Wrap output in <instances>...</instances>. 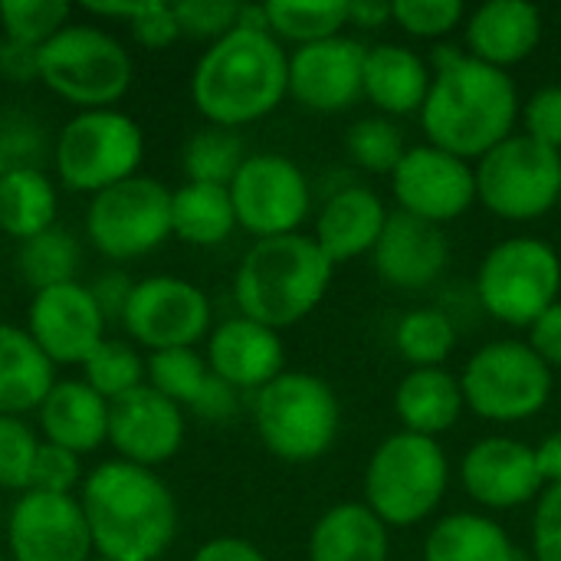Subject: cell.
I'll list each match as a JSON object with an SVG mask.
<instances>
[{
	"instance_id": "1",
	"label": "cell",
	"mask_w": 561,
	"mask_h": 561,
	"mask_svg": "<svg viewBox=\"0 0 561 561\" xmlns=\"http://www.w3.org/2000/svg\"><path fill=\"white\" fill-rule=\"evenodd\" d=\"M431 66L434 82L417 115L427 145L477 164L516 131L523 108L519 89L510 72L467 56L460 46H437Z\"/></svg>"
},
{
	"instance_id": "2",
	"label": "cell",
	"mask_w": 561,
	"mask_h": 561,
	"mask_svg": "<svg viewBox=\"0 0 561 561\" xmlns=\"http://www.w3.org/2000/svg\"><path fill=\"white\" fill-rule=\"evenodd\" d=\"M95 556L112 561H158L178 539L181 510L171 486L145 467L102 460L79 486Z\"/></svg>"
},
{
	"instance_id": "3",
	"label": "cell",
	"mask_w": 561,
	"mask_h": 561,
	"mask_svg": "<svg viewBox=\"0 0 561 561\" xmlns=\"http://www.w3.org/2000/svg\"><path fill=\"white\" fill-rule=\"evenodd\" d=\"M289 95V53L270 30L237 26L210 43L191 72V102L207 125L247 128Z\"/></svg>"
},
{
	"instance_id": "4",
	"label": "cell",
	"mask_w": 561,
	"mask_h": 561,
	"mask_svg": "<svg viewBox=\"0 0 561 561\" xmlns=\"http://www.w3.org/2000/svg\"><path fill=\"white\" fill-rule=\"evenodd\" d=\"M332 276L335 263L312 233L253 240L233 273V302L240 316L283 332L322 306Z\"/></svg>"
},
{
	"instance_id": "5",
	"label": "cell",
	"mask_w": 561,
	"mask_h": 561,
	"mask_svg": "<svg viewBox=\"0 0 561 561\" xmlns=\"http://www.w3.org/2000/svg\"><path fill=\"white\" fill-rule=\"evenodd\" d=\"M450 490V460L434 437L398 431L385 437L362 477V503L388 529H414L427 523Z\"/></svg>"
},
{
	"instance_id": "6",
	"label": "cell",
	"mask_w": 561,
	"mask_h": 561,
	"mask_svg": "<svg viewBox=\"0 0 561 561\" xmlns=\"http://www.w3.org/2000/svg\"><path fill=\"white\" fill-rule=\"evenodd\" d=\"M253 427L276 460L316 463L339 440L342 404L325 378L286 368L253 394Z\"/></svg>"
},
{
	"instance_id": "7",
	"label": "cell",
	"mask_w": 561,
	"mask_h": 561,
	"mask_svg": "<svg viewBox=\"0 0 561 561\" xmlns=\"http://www.w3.org/2000/svg\"><path fill=\"white\" fill-rule=\"evenodd\" d=\"M131 79L135 62L128 46L99 23L72 20L39 49V82L76 105V112L115 108L128 95Z\"/></svg>"
},
{
	"instance_id": "8",
	"label": "cell",
	"mask_w": 561,
	"mask_h": 561,
	"mask_svg": "<svg viewBox=\"0 0 561 561\" xmlns=\"http://www.w3.org/2000/svg\"><path fill=\"white\" fill-rule=\"evenodd\" d=\"M145 161V131L122 108L76 112L53 138L56 181L72 194L95 197L138 174Z\"/></svg>"
},
{
	"instance_id": "9",
	"label": "cell",
	"mask_w": 561,
	"mask_h": 561,
	"mask_svg": "<svg viewBox=\"0 0 561 561\" xmlns=\"http://www.w3.org/2000/svg\"><path fill=\"white\" fill-rule=\"evenodd\" d=\"M467 411L490 424H523L546 411L556 391V371L526 345V339H493L460 368Z\"/></svg>"
},
{
	"instance_id": "10",
	"label": "cell",
	"mask_w": 561,
	"mask_h": 561,
	"mask_svg": "<svg viewBox=\"0 0 561 561\" xmlns=\"http://www.w3.org/2000/svg\"><path fill=\"white\" fill-rule=\"evenodd\" d=\"M477 299L500 325L529 329L561 299L559 250L539 237L500 240L480 260Z\"/></svg>"
},
{
	"instance_id": "11",
	"label": "cell",
	"mask_w": 561,
	"mask_h": 561,
	"mask_svg": "<svg viewBox=\"0 0 561 561\" xmlns=\"http://www.w3.org/2000/svg\"><path fill=\"white\" fill-rule=\"evenodd\" d=\"M477 204L500 220L533 224L559 210L561 154L513 131L506 141L490 148L477 164Z\"/></svg>"
},
{
	"instance_id": "12",
	"label": "cell",
	"mask_w": 561,
	"mask_h": 561,
	"mask_svg": "<svg viewBox=\"0 0 561 561\" xmlns=\"http://www.w3.org/2000/svg\"><path fill=\"white\" fill-rule=\"evenodd\" d=\"M85 237L112 263L154 253L171 240V187L158 178L135 174L89 197Z\"/></svg>"
},
{
	"instance_id": "13",
	"label": "cell",
	"mask_w": 561,
	"mask_h": 561,
	"mask_svg": "<svg viewBox=\"0 0 561 561\" xmlns=\"http://www.w3.org/2000/svg\"><path fill=\"white\" fill-rule=\"evenodd\" d=\"M230 201L237 227L256 240H270L302 233V224L312 214V184L293 158L256 151L247 154L230 181Z\"/></svg>"
},
{
	"instance_id": "14",
	"label": "cell",
	"mask_w": 561,
	"mask_h": 561,
	"mask_svg": "<svg viewBox=\"0 0 561 561\" xmlns=\"http://www.w3.org/2000/svg\"><path fill=\"white\" fill-rule=\"evenodd\" d=\"M118 322L135 345L148 348V355L197 348L214 329V306L197 283L158 273L135 279Z\"/></svg>"
},
{
	"instance_id": "15",
	"label": "cell",
	"mask_w": 561,
	"mask_h": 561,
	"mask_svg": "<svg viewBox=\"0 0 561 561\" xmlns=\"http://www.w3.org/2000/svg\"><path fill=\"white\" fill-rule=\"evenodd\" d=\"M388 181L401 214L437 227L460 220L477 204L473 164L427 141L411 145Z\"/></svg>"
},
{
	"instance_id": "16",
	"label": "cell",
	"mask_w": 561,
	"mask_h": 561,
	"mask_svg": "<svg viewBox=\"0 0 561 561\" xmlns=\"http://www.w3.org/2000/svg\"><path fill=\"white\" fill-rule=\"evenodd\" d=\"M10 561H92V536L79 496H53L26 490L7 516Z\"/></svg>"
},
{
	"instance_id": "17",
	"label": "cell",
	"mask_w": 561,
	"mask_h": 561,
	"mask_svg": "<svg viewBox=\"0 0 561 561\" xmlns=\"http://www.w3.org/2000/svg\"><path fill=\"white\" fill-rule=\"evenodd\" d=\"M105 316L89 286L79 279L33 293L26 306V332L36 348L59 365H85V358L105 342Z\"/></svg>"
},
{
	"instance_id": "18",
	"label": "cell",
	"mask_w": 561,
	"mask_h": 561,
	"mask_svg": "<svg viewBox=\"0 0 561 561\" xmlns=\"http://www.w3.org/2000/svg\"><path fill=\"white\" fill-rule=\"evenodd\" d=\"M460 486L483 513L523 510L546 490L536 450L506 434H486L467 447L460 460Z\"/></svg>"
},
{
	"instance_id": "19",
	"label": "cell",
	"mask_w": 561,
	"mask_h": 561,
	"mask_svg": "<svg viewBox=\"0 0 561 561\" xmlns=\"http://www.w3.org/2000/svg\"><path fill=\"white\" fill-rule=\"evenodd\" d=\"M184 437V408H178L148 385L108 404V447L125 463L158 470L161 463L181 454Z\"/></svg>"
},
{
	"instance_id": "20",
	"label": "cell",
	"mask_w": 561,
	"mask_h": 561,
	"mask_svg": "<svg viewBox=\"0 0 561 561\" xmlns=\"http://www.w3.org/2000/svg\"><path fill=\"white\" fill-rule=\"evenodd\" d=\"M365 53L368 46L352 36H332L289 53V95L322 115H335L365 99Z\"/></svg>"
},
{
	"instance_id": "21",
	"label": "cell",
	"mask_w": 561,
	"mask_h": 561,
	"mask_svg": "<svg viewBox=\"0 0 561 561\" xmlns=\"http://www.w3.org/2000/svg\"><path fill=\"white\" fill-rule=\"evenodd\" d=\"M207 368L237 391H263L286 371V345L276 329L247 316H230L207 335Z\"/></svg>"
},
{
	"instance_id": "22",
	"label": "cell",
	"mask_w": 561,
	"mask_h": 561,
	"mask_svg": "<svg viewBox=\"0 0 561 561\" xmlns=\"http://www.w3.org/2000/svg\"><path fill=\"white\" fill-rule=\"evenodd\" d=\"M388 204L368 184H345L332 191L316 210L312 240L319 250L339 266L358 256H371L385 227H388Z\"/></svg>"
},
{
	"instance_id": "23",
	"label": "cell",
	"mask_w": 561,
	"mask_h": 561,
	"mask_svg": "<svg viewBox=\"0 0 561 561\" xmlns=\"http://www.w3.org/2000/svg\"><path fill=\"white\" fill-rule=\"evenodd\" d=\"M542 10L526 0H490L463 20V53L510 72L542 43Z\"/></svg>"
},
{
	"instance_id": "24",
	"label": "cell",
	"mask_w": 561,
	"mask_h": 561,
	"mask_svg": "<svg viewBox=\"0 0 561 561\" xmlns=\"http://www.w3.org/2000/svg\"><path fill=\"white\" fill-rule=\"evenodd\" d=\"M371 263L378 276L394 289H427L450 263V240L444 227L391 210Z\"/></svg>"
},
{
	"instance_id": "25",
	"label": "cell",
	"mask_w": 561,
	"mask_h": 561,
	"mask_svg": "<svg viewBox=\"0 0 561 561\" xmlns=\"http://www.w3.org/2000/svg\"><path fill=\"white\" fill-rule=\"evenodd\" d=\"M434 82V66L404 43H375L365 53V99L378 115L404 118L421 115Z\"/></svg>"
},
{
	"instance_id": "26",
	"label": "cell",
	"mask_w": 561,
	"mask_h": 561,
	"mask_svg": "<svg viewBox=\"0 0 561 561\" xmlns=\"http://www.w3.org/2000/svg\"><path fill=\"white\" fill-rule=\"evenodd\" d=\"M36 427L53 447L72 450L76 457L95 454L108 444V401L82 378H59L36 411Z\"/></svg>"
},
{
	"instance_id": "27",
	"label": "cell",
	"mask_w": 561,
	"mask_h": 561,
	"mask_svg": "<svg viewBox=\"0 0 561 561\" xmlns=\"http://www.w3.org/2000/svg\"><path fill=\"white\" fill-rule=\"evenodd\" d=\"M463 411L460 378L447 368H411L394 388V417L408 434L437 440L460 424Z\"/></svg>"
},
{
	"instance_id": "28",
	"label": "cell",
	"mask_w": 561,
	"mask_h": 561,
	"mask_svg": "<svg viewBox=\"0 0 561 561\" xmlns=\"http://www.w3.org/2000/svg\"><path fill=\"white\" fill-rule=\"evenodd\" d=\"M391 529L358 500L325 510L309 533V561H388Z\"/></svg>"
},
{
	"instance_id": "29",
	"label": "cell",
	"mask_w": 561,
	"mask_h": 561,
	"mask_svg": "<svg viewBox=\"0 0 561 561\" xmlns=\"http://www.w3.org/2000/svg\"><path fill=\"white\" fill-rule=\"evenodd\" d=\"M56 381V365L36 348L30 332L0 322V417L39 411Z\"/></svg>"
},
{
	"instance_id": "30",
	"label": "cell",
	"mask_w": 561,
	"mask_h": 561,
	"mask_svg": "<svg viewBox=\"0 0 561 561\" xmlns=\"http://www.w3.org/2000/svg\"><path fill=\"white\" fill-rule=\"evenodd\" d=\"M424 561H523L513 536L486 513L440 516L427 539Z\"/></svg>"
},
{
	"instance_id": "31",
	"label": "cell",
	"mask_w": 561,
	"mask_h": 561,
	"mask_svg": "<svg viewBox=\"0 0 561 561\" xmlns=\"http://www.w3.org/2000/svg\"><path fill=\"white\" fill-rule=\"evenodd\" d=\"M237 214L230 187L217 184H181L171 191V237L191 247H220L233 237Z\"/></svg>"
},
{
	"instance_id": "32",
	"label": "cell",
	"mask_w": 561,
	"mask_h": 561,
	"mask_svg": "<svg viewBox=\"0 0 561 561\" xmlns=\"http://www.w3.org/2000/svg\"><path fill=\"white\" fill-rule=\"evenodd\" d=\"M59 194L43 168H13L0 181V233L16 243L56 227Z\"/></svg>"
},
{
	"instance_id": "33",
	"label": "cell",
	"mask_w": 561,
	"mask_h": 561,
	"mask_svg": "<svg viewBox=\"0 0 561 561\" xmlns=\"http://www.w3.org/2000/svg\"><path fill=\"white\" fill-rule=\"evenodd\" d=\"M266 26L279 43L309 46L332 36H342L348 26V3L345 0H266L263 3Z\"/></svg>"
},
{
	"instance_id": "34",
	"label": "cell",
	"mask_w": 561,
	"mask_h": 561,
	"mask_svg": "<svg viewBox=\"0 0 561 561\" xmlns=\"http://www.w3.org/2000/svg\"><path fill=\"white\" fill-rule=\"evenodd\" d=\"M79 260H82L79 240L59 224L16 247V273L33 293L72 283Z\"/></svg>"
},
{
	"instance_id": "35",
	"label": "cell",
	"mask_w": 561,
	"mask_h": 561,
	"mask_svg": "<svg viewBox=\"0 0 561 561\" xmlns=\"http://www.w3.org/2000/svg\"><path fill=\"white\" fill-rule=\"evenodd\" d=\"M394 348L411 368H444L457 348V322L440 306H417L398 322Z\"/></svg>"
},
{
	"instance_id": "36",
	"label": "cell",
	"mask_w": 561,
	"mask_h": 561,
	"mask_svg": "<svg viewBox=\"0 0 561 561\" xmlns=\"http://www.w3.org/2000/svg\"><path fill=\"white\" fill-rule=\"evenodd\" d=\"M243 161H247L243 138L237 131L217 128V125H204L201 131H194L181 151V168H184L187 181H194V184L230 187V181L237 178Z\"/></svg>"
},
{
	"instance_id": "37",
	"label": "cell",
	"mask_w": 561,
	"mask_h": 561,
	"mask_svg": "<svg viewBox=\"0 0 561 561\" xmlns=\"http://www.w3.org/2000/svg\"><path fill=\"white\" fill-rule=\"evenodd\" d=\"M207 381H210V368L197 348H168V352H151L145 358V385L184 411H191V404L201 398Z\"/></svg>"
},
{
	"instance_id": "38",
	"label": "cell",
	"mask_w": 561,
	"mask_h": 561,
	"mask_svg": "<svg viewBox=\"0 0 561 561\" xmlns=\"http://www.w3.org/2000/svg\"><path fill=\"white\" fill-rule=\"evenodd\" d=\"M345 151L348 158L368 171V174H394V168L401 164L404 151H408V141H404V131L394 118L388 115H368V118H358L348 135H345Z\"/></svg>"
},
{
	"instance_id": "39",
	"label": "cell",
	"mask_w": 561,
	"mask_h": 561,
	"mask_svg": "<svg viewBox=\"0 0 561 561\" xmlns=\"http://www.w3.org/2000/svg\"><path fill=\"white\" fill-rule=\"evenodd\" d=\"M82 381L108 404L145 385V358L135 345L105 339L82 365Z\"/></svg>"
},
{
	"instance_id": "40",
	"label": "cell",
	"mask_w": 561,
	"mask_h": 561,
	"mask_svg": "<svg viewBox=\"0 0 561 561\" xmlns=\"http://www.w3.org/2000/svg\"><path fill=\"white\" fill-rule=\"evenodd\" d=\"M72 23V7L62 0H3L0 30L3 39L43 49L56 33Z\"/></svg>"
},
{
	"instance_id": "41",
	"label": "cell",
	"mask_w": 561,
	"mask_h": 561,
	"mask_svg": "<svg viewBox=\"0 0 561 561\" xmlns=\"http://www.w3.org/2000/svg\"><path fill=\"white\" fill-rule=\"evenodd\" d=\"M43 437L23 417H0V490L26 493Z\"/></svg>"
},
{
	"instance_id": "42",
	"label": "cell",
	"mask_w": 561,
	"mask_h": 561,
	"mask_svg": "<svg viewBox=\"0 0 561 561\" xmlns=\"http://www.w3.org/2000/svg\"><path fill=\"white\" fill-rule=\"evenodd\" d=\"M467 7L460 0H394L391 23L417 39H444L463 30Z\"/></svg>"
},
{
	"instance_id": "43",
	"label": "cell",
	"mask_w": 561,
	"mask_h": 561,
	"mask_svg": "<svg viewBox=\"0 0 561 561\" xmlns=\"http://www.w3.org/2000/svg\"><path fill=\"white\" fill-rule=\"evenodd\" d=\"M174 13L181 23V36L207 39V46H210L240 26L243 3H233V0H178Z\"/></svg>"
},
{
	"instance_id": "44",
	"label": "cell",
	"mask_w": 561,
	"mask_h": 561,
	"mask_svg": "<svg viewBox=\"0 0 561 561\" xmlns=\"http://www.w3.org/2000/svg\"><path fill=\"white\" fill-rule=\"evenodd\" d=\"M85 473H82V457H76L72 450L53 447V444H39L36 463H33V480L30 490L36 493H53V496H79Z\"/></svg>"
},
{
	"instance_id": "45",
	"label": "cell",
	"mask_w": 561,
	"mask_h": 561,
	"mask_svg": "<svg viewBox=\"0 0 561 561\" xmlns=\"http://www.w3.org/2000/svg\"><path fill=\"white\" fill-rule=\"evenodd\" d=\"M43 151H46V131L33 115L26 112L0 115V154L10 161V168H39Z\"/></svg>"
},
{
	"instance_id": "46",
	"label": "cell",
	"mask_w": 561,
	"mask_h": 561,
	"mask_svg": "<svg viewBox=\"0 0 561 561\" xmlns=\"http://www.w3.org/2000/svg\"><path fill=\"white\" fill-rule=\"evenodd\" d=\"M523 135L561 154V82L536 89L519 108Z\"/></svg>"
},
{
	"instance_id": "47",
	"label": "cell",
	"mask_w": 561,
	"mask_h": 561,
	"mask_svg": "<svg viewBox=\"0 0 561 561\" xmlns=\"http://www.w3.org/2000/svg\"><path fill=\"white\" fill-rule=\"evenodd\" d=\"M131 39L145 49H168L181 39V23L174 3L168 0H141L138 13L125 23Z\"/></svg>"
},
{
	"instance_id": "48",
	"label": "cell",
	"mask_w": 561,
	"mask_h": 561,
	"mask_svg": "<svg viewBox=\"0 0 561 561\" xmlns=\"http://www.w3.org/2000/svg\"><path fill=\"white\" fill-rule=\"evenodd\" d=\"M533 556L561 561V486H546L533 503Z\"/></svg>"
},
{
	"instance_id": "49",
	"label": "cell",
	"mask_w": 561,
	"mask_h": 561,
	"mask_svg": "<svg viewBox=\"0 0 561 561\" xmlns=\"http://www.w3.org/2000/svg\"><path fill=\"white\" fill-rule=\"evenodd\" d=\"M526 345L552 368H561V299L549 306L529 329H526Z\"/></svg>"
},
{
	"instance_id": "50",
	"label": "cell",
	"mask_w": 561,
	"mask_h": 561,
	"mask_svg": "<svg viewBox=\"0 0 561 561\" xmlns=\"http://www.w3.org/2000/svg\"><path fill=\"white\" fill-rule=\"evenodd\" d=\"M240 408V391L230 388L227 381H220L217 375H210V381L204 385L201 398L191 404V411L201 417V421H210V424H224L237 414Z\"/></svg>"
},
{
	"instance_id": "51",
	"label": "cell",
	"mask_w": 561,
	"mask_h": 561,
	"mask_svg": "<svg viewBox=\"0 0 561 561\" xmlns=\"http://www.w3.org/2000/svg\"><path fill=\"white\" fill-rule=\"evenodd\" d=\"M0 79L7 82H39V49L0 39Z\"/></svg>"
},
{
	"instance_id": "52",
	"label": "cell",
	"mask_w": 561,
	"mask_h": 561,
	"mask_svg": "<svg viewBox=\"0 0 561 561\" xmlns=\"http://www.w3.org/2000/svg\"><path fill=\"white\" fill-rule=\"evenodd\" d=\"M131 286H135V279H128V276L118 273V270H108V273L95 276V283H92L89 289H92V296H95V302H99L105 322H108V319H122L125 302H128V296H131Z\"/></svg>"
},
{
	"instance_id": "53",
	"label": "cell",
	"mask_w": 561,
	"mask_h": 561,
	"mask_svg": "<svg viewBox=\"0 0 561 561\" xmlns=\"http://www.w3.org/2000/svg\"><path fill=\"white\" fill-rule=\"evenodd\" d=\"M191 561H270L266 552L240 536H214L204 546H197L194 559Z\"/></svg>"
},
{
	"instance_id": "54",
	"label": "cell",
	"mask_w": 561,
	"mask_h": 561,
	"mask_svg": "<svg viewBox=\"0 0 561 561\" xmlns=\"http://www.w3.org/2000/svg\"><path fill=\"white\" fill-rule=\"evenodd\" d=\"M536 467L546 486H561V431L546 434L536 447Z\"/></svg>"
},
{
	"instance_id": "55",
	"label": "cell",
	"mask_w": 561,
	"mask_h": 561,
	"mask_svg": "<svg viewBox=\"0 0 561 561\" xmlns=\"http://www.w3.org/2000/svg\"><path fill=\"white\" fill-rule=\"evenodd\" d=\"M348 23H355L358 30H378V26L391 23V3L352 0V3H348Z\"/></svg>"
},
{
	"instance_id": "56",
	"label": "cell",
	"mask_w": 561,
	"mask_h": 561,
	"mask_svg": "<svg viewBox=\"0 0 561 561\" xmlns=\"http://www.w3.org/2000/svg\"><path fill=\"white\" fill-rule=\"evenodd\" d=\"M138 7H141V0H122V3H85L82 10L99 16V20H122V23H128L138 13Z\"/></svg>"
},
{
	"instance_id": "57",
	"label": "cell",
	"mask_w": 561,
	"mask_h": 561,
	"mask_svg": "<svg viewBox=\"0 0 561 561\" xmlns=\"http://www.w3.org/2000/svg\"><path fill=\"white\" fill-rule=\"evenodd\" d=\"M10 171H13V168H10V161H7V158L0 154V181H3V178H7Z\"/></svg>"
},
{
	"instance_id": "58",
	"label": "cell",
	"mask_w": 561,
	"mask_h": 561,
	"mask_svg": "<svg viewBox=\"0 0 561 561\" xmlns=\"http://www.w3.org/2000/svg\"><path fill=\"white\" fill-rule=\"evenodd\" d=\"M92 561H112V559H102V556H95V559H92Z\"/></svg>"
},
{
	"instance_id": "59",
	"label": "cell",
	"mask_w": 561,
	"mask_h": 561,
	"mask_svg": "<svg viewBox=\"0 0 561 561\" xmlns=\"http://www.w3.org/2000/svg\"><path fill=\"white\" fill-rule=\"evenodd\" d=\"M559 210H561V201H559Z\"/></svg>"
},
{
	"instance_id": "60",
	"label": "cell",
	"mask_w": 561,
	"mask_h": 561,
	"mask_svg": "<svg viewBox=\"0 0 561 561\" xmlns=\"http://www.w3.org/2000/svg\"><path fill=\"white\" fill-rule=\"evenodd\" d=\"M0 561H7V559H0Z\"/></svg>"
}]
</instances>
